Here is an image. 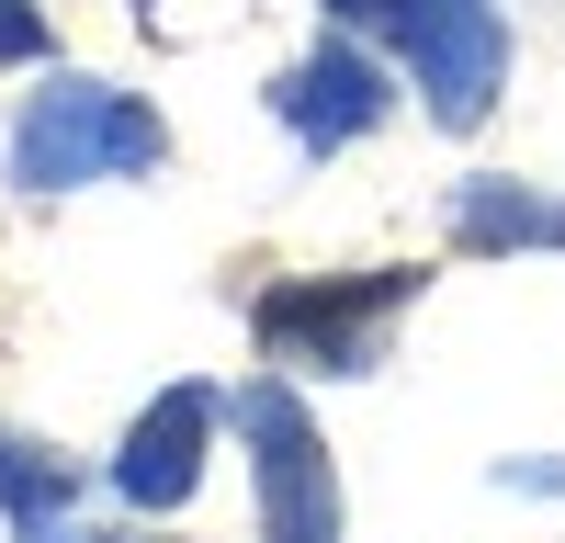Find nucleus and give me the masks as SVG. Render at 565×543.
Here are the masks:
<instances>
[{"label": "nucleus", "mask_w": 565, "mask_h": 543, "mask_svg": "<svg viewBox=\"0 0 565 543\" xmlns=\"http://www.w3.org/2000/svg\"><path fill=\"white\" fill-rule=\"evenodd\" d=\"M159 114L125 103L103 79H57L34 91V114L12 125V181L23 193H68V181H114V170H159Z\"/></svg>", "instance_id": "nucleus-1"}, {"label": "nucleus", "mask_w": 565, "mask_h": 543, "mask_svg": "<svg viewBox=\"0 0 565 543\" xmlns=\"http://www.w3.org/2000/svg\"><path fill=\"white\" fill-rule=\"evenodd\" d=\"M373 12L396 23V45H407V68H418V91H430L441 125H476V114L498 103L509 45H498V12H487V0H373Z\"/></svg>", "instance_id": "nucleus-2"}, {"label": "nucleus", "mask_w": 565, "mask_h": 543, "mask_svg": "<svg viewBox=\"0 0 565 543\" xmlns=\"http://www.w3.org/2000/svg\"><path fill=\"white\" fill-rule=\"evenodd\" d=\"M407 295V272H385V284H317V295H271L260 306V340L271 351H306V362H340V374H351V362L373 351V317H385Z\"/></svg>", "instance_id": "nucleus-5"}, {"label": "nucleus", "mask_w": 565, "mask_h": 543, "mask_svg": "<svg viewBox=\"0 0 565 543\" xmlns=\"http://www.w3.org/2000/svg\"><path fill=\"white\" fill-rule=\"evenodd\" d=\"M238 419H249V465H260V532L271 543H340V487H328V453L306 430V407L282 396V385H249L238 396Z\"/></svg>", "instance_id": "nucleus-3"}, {"label": "nucleus", "mask_w": 565, "mask_h": 543, "mask_svg": "<svg viewBox=\"0 0 565 543\" xmlns=\"http://www.w3.org/2000/svg\"><path fill=\"white\" fill-rule=\"evenodd\" d=\"M328 12H373V0H328Z\"/></svg>", "instance_id": "nucleus-10"}, {"label": "nucleus", "mask_w": 565, "mask_h": 543, "mask_svg": "<svg viewBox=\"0 0 565 543\" xmlns=\"http://www.w3.org/2000/svg\"><path fill=\"white\" fill-rule=\"evenodd\" d=\"M0 57H45V23L23 12V0H0Z\"/></svg>", "instance_id": "nucleus-9"}, {"label": "nucleus", "mask_w": 565, "mask_h": 543, "mask_svg": "<svg viewBox=\"0 0 565 543\" xmlns=\"http://www.w3.org/2000/svg\"><path fill=\"white\" fill-rule=\"evenodd\" d=\"M476 238H565V215H543V204H521V193H476Z\"/></svg>", "instance_id": "nucleus-8"}, {"label": "nucleus", "mask_w": 565, "mask_h": 543, "mask_svg": "<svg viewBox=\"0 0 565 543\" xmlns=\"http://www.w3.org/2000/svg\"><path fill=\"white\" fill-rule=\"evenodd\" d=\"M0 510H12L23 543H57L68 532V465H45L34 441H0Z\"/></svg>", "instance_id": "nucleus-7"}, {"label": "nucleus", "mask_w": 565, "mask_h": 543, "mask_svg": "<svg viewBox=\"0 0 565 543\" xmlns=\"http://www.w3.org/2000/svg\"><path fill=\"white\" fill-rule=\"evenodd\" d=\"M204 430H215V396H204V385H170L148 419L125 430L114 487L136 498V510H181V498H193V476H204Z\"/></svg>", "instance_id": "nucleus-4"}, {"label": "nucleus", "mask_w": 565, "mask_h": 543, "mask_svg": "<svg viewBox=\"0 0 565 543\" xmlns=\"http://www.w3.org/2000/svg\"><path fill=\"white\" fill-rule=\"evenodd\" d=\"M282 125H295L306 148H340V136L385 125V79H373V57H351V45L306 57L295 79H282Z\"/></svg>", "instance_id": "nucleus-6"}]
</instances>
